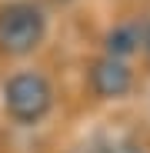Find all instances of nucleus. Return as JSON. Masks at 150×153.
Segmentation results:
<instances>
[{
  "mask_svg": "<svg viewBox=\"0 0 150 153\" xmlns=\"http://www.w3.org/2000/svg\"><path fill=\"white\" fill-rule=\"evenodd\" d=\"M140 47H143L140 23H120V27H113V30L107 33V53H110V57L130 60Z\"/></svg>",
  "mask_w": 150,
  "mask_h": 153,
  "instance_id": "4",
  "label": "nucleus"
},
{
  "mask_svg": "<svg viewBox=\"0 0 150 153\" xmlns=\"http://www.w3.org/2000/svg\"><path fill=\"white\" fill-rule=\"evenodd\" d=\"M47 37V17L37 4L13 0L0 7V50L13 57H27Z\"/></svg>",
  "mask_w": 150,
  "mask_h": 153,
  "instance_id": "2",
  "label": "nucleus"
},
{
  "mask_svg": "<svg viewBox=\"0 0 150 153\" xmlns=\"http://www.w3.org/2000/svg\"><path fill=\"white\" fill-rule=\"evenodd\" d=\"M77 153H97V146H93V143H87V146H80Z\"/></svg>",
  "mask_w": 150,
  "mask_h": 153,
  "instance_id": "6",
  "label": "nucleus"
},
{
  "mask_svg": "<svg viewBox=\"0 0 150 153\" xmlns=\"http://www.w3.org/2000/svg\"><path fill=\"white\" fill-rule=\"evenodd\" d=\"M90 87L97 97H104V100H120V97H127L130 87H134V70L127 60H120V57H100L93 67H90Z\"/></svg>",
  "mask_w": 150,
  "mask_h": 153,
  "instance_id": "3",
  "label": "nucleus"
},
{
  "mask_svg": "<svg viewBox=\"0 0 150 153\" xmlns=\"http://www.w3.org/2000/svg\"><path fill=\"white\" fill-rule=\"evenodd\" d=\"M4 110L23 126L40 123L54 110V87H50V80L37 70L13 73L4 83Z\"/></svg>",
  "mask_w": 150,
  "mask_h": 153,
  "instance_id": "1",
  "label": "nucleus"
},
{
  "mask_svg": "<svg viewBox=\"0 0 150 153\" xmlns=\"http://www.w3.org/2000/svg\"><path fill=\"white\" fill-rule=\"evenodd\" d=\"M97 153H143L130 137H120V133H107V137H97L93 140Z\"/></svg>",
  "mask_w": 150,
  "mask_h": 153,
  "instance_id": "5",
  "label": "nucleus"
}]
</instances>
